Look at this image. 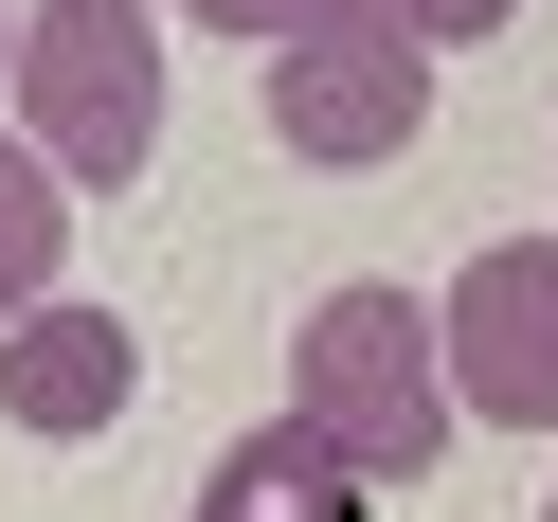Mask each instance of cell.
I'll use <instances>...</instances> for the list:
<instances>
[{"mask_svg":"<svg viewBox=\"0 0 558 522\" xmlns=\"http://www.w3.org/2000/svg\"><path fill=\"white\" fill-rule=\"evenodd\" d=\"M73 198H90V181L37 145V126H0V325L73 289Z\"/></svg>","mask_w":558,"mask_h":522,"instance_id":"52a82bcc","label":"cell"},{"mask_svg":"<svg viewBox=\"0 0 558 522\" xmlns=\"http://www.w3.org/2000/svg\"><path fill=\"white\" fill-rule=\"evenodd\" d=\"M450 397H469V433H558V234H486L469 270H450Z\"/></svg>","mask_w":558,"mask_h":522,"instance_id":"277c9868","label":"cell"},{"mask_svg":"<svg viewBox=\"0 0 558 522\" xmlns=\"http://www.w3.org/2000/svg\"><path fill=\"white\" fill-rule=\"evenodd\" d=\"M0 90H19V0H0Z\"/></svg>","mask_w":558,"mask_h":522,"instance_id":"30bf717a","label":"cell"},{"mask_svg":"<svg viewBox=\"0 0 558 522\" xmlns=\"http://www.w3.org/2000/svg\"><path fill=\"white\" fill-rule=\"evenodd\" d=\"M361 505H378V486L342 469L306 414H253V433L198 469V505H181V522H361Z\"/></svg>","mask_w":558,"mask_h":522,"instance_id":"8992f818","label":"cell"},{"mask_svg":"<svg viewBox=\"0 0 558 522\" xmlns=\"http://www.w3.org/2000/svg\"><path fill=\"white\" fill-rule=\"evenodd\" d=\"M378 19H397V37H433V54H486L522 0H378Z\"/></svg>","mask_w":558,"mask_h":522,"instance_id":"9c48e42d","label":"cell"},{"mask_svg":"<svg viewBox=\"0 0 558 522\" xmlns=\"http://www.w3.org/2000/svg\"><path fill=\"white\" fill-rule=\"evenodd\" d=\"M181 19H198V37H253V54H289L306 19H342V0H181Z\"/></svg>","mask_w":558,"mask_h":522,"instance_id":"ba28073f","label":"cell"},{"mask_svg":"<svg viewBox=\"0 0 558 522\" xmlns=\"http://www.w3.org/2000/svg\"><path fill=\"white\" fill-rule=\"evenodd\" d=\"M414 126H433V37H397L378 0H342V19H306L289 54H270V145L289 162H397Z\"/></svg>","mask_w":558,"mask_h":522,"instance_id":"3957f363","label":"cell"},{"mask_svg":"<svg viewBox=\"0 0 558 522\" xmlns=\"http://www.w3.org/2000/svg\"><path fill=\"white\" fill-rule=\"evenodd\" d=\"M289 414H306L361 486H414L450 433H469V397H450V306L397 289V270L325 289V306L289 325Z\"/></svg>","mask_w":558,"mask_h":522,"instance_id":"6da1fadb","label":"cell"},{"mask_svg":"<svg viewBox=\"0 0 558 522\" xmlns=\"http://www.w3.org/2000/svg\"><path fill=\"white\" fill-rule=\"evenodd\" d=\"M126 414H145V325H126V306L54 289V306H19V325H0V433L90 450V433H126Z\"/></svg>","mask_w":558,"mask_h":522,"instance_id":"5b68a950","label":"cell"},{"mask_svg":"<svg viewBox=\"0 0 558 522\" xmlns=\"http://www.w3.org/2000/svg\"><path fill=\"white\" fill-rule=\"evenodd\" d=\"M162 19L181 0H19V90L0 109L37 126L90 198H126L145 145H162Z\"/></svg>","mask_w":558,"mask_h":522,"instance_id":"7a4b0ae2","label":"cell"},{"mask_svg":"<svg viewBox=\"0 0 558 522\" xmlns=\"http://www.w3.org/2000/svg\"><path fill=\"white\" fill-rule=\"evenodd\" d=\"M541 522H558V486H541Z\"/></svg>","mask_w":558,"mask_h":522,"instance_id":"8fae6325","label":"cell"}]
</instances>
